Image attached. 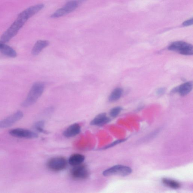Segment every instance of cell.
Masks as SVG:
<instances>
[{"label": "cell", "instance_id": "obj_18", "mask_svg": "<svg viewBox=\"0 0 193 193\" xmlns=\"http://www.w3.org/2000/svg\"><path fill=\"white\" fill-rule=\"evenodd\" d=\"M122 110V108L120 107H116L111 109L109 114L113 118L116 117L120 114Z\"/></svg>", "mask_w": 193, "mask_h": 193}, {"label": "cell", "instance_id": "obj_9", "mask_svg": "<svg viewBox=\"0 0 193 193\" xmlns=\"http://www.w3.org/2000/svg\"><path fill=\"white\" fill-rule=\"evenodd\" d=\"M9 133L12 136L18 138L33 139L37 138L38 135L29 130L17 128L11 130Z\"/></svg>", "mask_w": 193, "mask_h": 193}, {"label": "cell", "instance_id": "obj_13", "mask_svg": "<svg viewBox=\"0 0 193 193\" xmlns=\"http://www.w3.org/2000/svg\"><path fill=\"white\" fill-rule=\"evenodd\" d=\"M49 44L47 40H39L35 44L32 50V55H38L44 48L47 47Z\"/></svg>", "mask_w": 193, "mask_h": 193}, {"label": "cell", "instance_id": "obj_2", "mask_svg": "<svg viewBox=\"0 0 193 193\" xmlns=\"http://www.w3.org/2000/svg\"><path fill=\"white\" fill-rule=\"evenodd\" d=\"M44 89V85L43 83L38 82L34 83L29 91L27 98L22 103V106L26 107L34 104L41 96Z\"/></svg>", "mask_w": 193, "mask_h": 193}, {"label": "cell", "instance_id": "obj_7", "mask_svg": "<svg viewBox=\"0 0 193 193\" xmlns=\"http://www.w3.org/2000/svg\"><path fill=\"white\" fill-rule=\"evenodd\" d=\"M70 175L74 179L82 180L88 178L89 174L86 167L81 164L74 166L70 171Z\"/></svg>", "mask_w": 193, "mask_h": 193}, {"label": "cell", "instance_id": "obj_19", "mask_svg": "<svg viewBox=\"0 0 193 193\" xmlns=\"http://www.w3.org/2000/svg\"><path fill=\"white\" fill-rule=\"evenodd\" d=\"M44 122L41 121L37 122L34 125V128L37 131L40 133H45L46 131L44 129Z\"/></svg>", "mask_w": 193, "mask_h": 193}, {"label": "cell", "instance_id": "obj_6", "mask_svg": "<svg viewBox=\"0 0 193 193\" xmlns=\"http://www.w3.org/2000/svg\"><path fill=\"white\" fill-rule=\"evenodd\" d=\"M77 0H71L67 3L65 6L57 11L51 15L53 18H60L76 10L79 6Z\"/></svg>", "mask_w": 193, "mask_h": 193}, {"label": "cell", "instance_id": "obj_23", "mask_svg": "<svg viewBox=\"0 0 193 193\" xmlns=\"http://www.w3.org/2000/svg\"><path fill=\"white\" fill-rule=\"evenodd\" d=\"M86 1H87V0H77V3H79V4L80 3L84 2Z\"/></svg>", "mask_w": 193, "mask_h": 193}, {"label": "cell", "instance_id": "obj_11", "mask_svg": "<svg viewBox=\"0 0 193 193\" xmlns=\"http://www.w3.org/2000/svg\"><path fill=\"white\" fill-rule=\"evenodd\" d=\"M81 131L80 125L78 123L72 124L63 133V135L67 138H70L78 135Z\"/></svg>", "mask_w": 193, "mask_h": 193}, {"label": "cell", "instance_id": "obj_16", "mask_svg": "<svg viewBox=\"0 0 193 193\" xmlns=\"http://www.w3.org/2000/svg\"><path fill=\"white\" fill-rule=\"evenodd\" d=\"M123 94V90L120 88H117L111 92L109 97V100L110 102H114L119 99Z\"/></svg>", "mask_w": 193, "mask_h": 193}, {"label": "cell", "instance_id": "obj_10", "mask_svg": "<svg viewBox=\"0 0 193 193\" xmlns=\"http://www.w3.org/2000/svg\"><path fill=\"white\" fill-rule=\"evenodd\" d=\"M111 119L107 116L106 113H101L96 116L91 122V125L101 127L108 123Z\"/></svg>", "mask_w": 193, "mask_h": 193}, {"label": "cell", "instance_id": "obj_3", "mask_svg": "<svg viewBox=\"0 0 193 193\" xmlns=\"http://www.w3.org/2000/svg\"><path fill=\"white\" fill-rule=\"evenodd\" d=\"M168 49L184 55H190L193 54L192 45L185 42L177 41L172 43L169 46Z\"/></svg>", "mask_w": 193, "mask_h": 193}, {"label": "cell", "instance_id": "obj_4", "mask_svg": "<svg viewBox=\"0 0 193 193\" xmlns=\"http://www.w3.org/2000/svg\"><path fill=\"white\" fill-rule=\"evenodd\" d=\"M132 172V169L129 167L117 165L106 170L103 174L105 177L116 175L125 177L130 175Z\"/></svg>", "mask_w": 193, "mask_h": 193}, {"label": "cell", "instance_id": "obj_22", "mask_svg": "<svg viewBox=\"0 0 193 193\" xmlns=\"http://www.w3.org/2000/svg\"><path fill=\"white\" fill-rule=\"evenodd\" d=\"M164 92V89L163 88H161L159 89V90L158 91V93L159 94H163V92Z\"/></svg>", "mask_w": 193, "mask_h": 193}, {"label": "cell", "instance_id": "obj_17", "mask_svg": "<svg viewBox=\"0 0 193 193\" xmlns=\"http://www.w3.org/2000/svg\"><path fill=\"white\" fill-rule=\"evenodd\" d=\"M162 181L164 185L172 189H179L181 186L179 182L173 180L164 179L162 180Z\"/></svg>", "mask_w": 193, "mask_h": 193}, {"label": "cell", "instance_id": "obj_5", "mask_svg": "<svg viewBox=\"0 0 193 193\" xmlns=\"http://www.w3.org/2000/svg\"><path fill=\"white\" fill-rule=\"evenodd\" d=\"M68 161L63 157L53 158L48 160L47 166L52 171L59 172L65 170L67 166Z\"/></svg>", "mask_w": 193, "mask_h": 193}, {"label": "cell", "instance_id": "obj_21", "mask_svg": "<svg viewBox=\"0 0 193 193\" xmlns=\"http://www.w3.org/2000/svg\"><path fill=\"white\" fill-rule=\"evenodd\" d=\"M193 22V18H191V19L186 20V21L184 22L183 23V25L184 26H189L192 25Z\"/></svg>", "mask_w": 193, "mask_h": 193}, {"label": "cell", "instance_id": "obj_8", "mask_svg": "<svg viewBox=\"0 0 193 193\" xmlns=\"http://www.w3.org/2000/svg\"><path fill=\"white\" fill-rule=\"evenodd\" d=\"M23 114L21 111H18L10 116L0 121V128H5L11 127L23 117Z\"/></svg>", "mask_w": 193, "mask_h": 193}, {"label": "cell", "instance_id": "obj_1", "mask_svg": "<svg viewBox=\"0 0 193 193\" xmlns=\"http://www.w3.org/2000/svg\"><path fill=\"white\" fill-rule=\"evenodd\" d=\"M29 18L22 12L18 15L17 19L1 36V40L4 43L9 41L17 34Z\"/></svg>", "mask_w": 193, "mask_h": 193}, {"label": "cell", "instance_id": "obj_12", "mask_svg": "<svg viewBox=\"0 0 193 193\" xmlns=\"http://www.w3.org/2000/svg\"><path fill=\"white\" fill-rule=\"evenodd\" d=\"M0 52L11 58H15L17 55L16 52L13 48L1 40H0Z\"/></svg>", "mask_w": 193, "mask_h": 193}, {"label": "cell", "instance_id": "obj_20", "mask_svg": "<svg viewBox=\"0 0 193 193\" xmlns=\"http://www.w3.org/2000/svg\"><path fill=\"white\" fill-rule=\"evenodd\" d=\"M126 140L125 139H122V140H117L112 143L106 146L105 147L103 148V149H108V148L112 147L113 146H114L115 145H116V144H119L120 143H121L122 142H125Z\"/></svg>", "mask_w": 193, "mask_h": 193}, {"label": "cell", "instance_id": "obj_15", "mask_svg": "<svg viewBox=\"0 0 193 193\" xmlns=\"http://www.w3.org/2000/svg\"><path fill=\"white\" fill-rule=\"evenodd\" d=\"M192 82L189 81L181 85L177 90L181 96H184L189 94L192 90Z\"/></svg>", "mask_w": 193, "mask_h": 193}, {"label": "cell", "instance_id": "obj_14", "mask_svg": "<svg viewBox=\"0 0 193 193\" xmlns=\"http://www.w3.org/2000/svg\"><path fill=\"white\" fill-rule=\"evenodd\" d=\"M85 157L84 155L79 154H74L70 156L69 159V164L72 166H77L81 164L84 161Z\"/></svg>", "mask_w": 193, "mask_h": 193}]
</instances>
